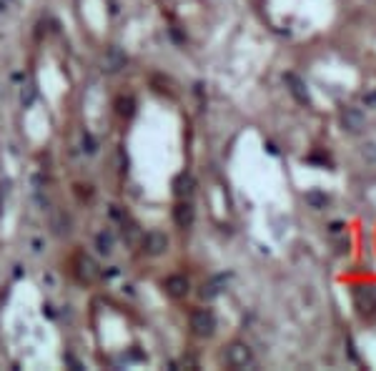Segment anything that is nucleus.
Listing matches in <instances>:
<instances>
[{
  "label": "nucleus",
  "mask_w": 376,
  "mask_h": 371,
  "mask_svg": "<svg viewBox=\"0 0 376 371\" xmlns=\"http://www.w3.org/2000/svg\"><path fill=\"white\" fill-rule=\"evenodd\" d=\"M193 191V178L191 176H181L178 181V196H188Z\"/></svg>",
  "instance_id": "10"
},
{
  "label": "nucleus",
  "mask_w": 376,
  "mask_h": 371,
  "mask_svg": "<svg viewBox=\"0 0 376 371\" xmlns=\"http://www.w3.org/2000/svg\"><path fill=\"white\" fill-rule=\"evenodd\" d=\"M354 301L361 316H374L376 313V291L371 286H359L354 291Z\"/></svg>",
  "instance_id": "3"
},
{
  "label": "nucleus",
  "mask_w": 376,
  "mask_h": 371,
  "mask_svg": "<svg viewBox=\"0 0 376 371\" xmlns=\"http://www.w3.org/2000/svg\"><path fill=\"white\" fill-rule=\"evenodd\" d=\"M364 100H366V103H376V93H369V95H366Z\"/></svg>",
  "instance_id": "13"
},
{
  "label": "nucleus",
  "mask_w": 376,
  "mask_h": 371,
  "mask_svg": "<svg viewBox=\"0 0 376 371\" xmlns=\"http://www.w3.org/2000/svg\"><path fill=\"white\" fill-rule=\"evenodd\" d=\"M224 361L226 366H231V369H246V366L253 364V354H251V349L246 344L236 341V344H231L224 351Z\"/></svg>",
  "instance_id": "1"
},
{
  "label": "nucleus",
  "mask_w": 376,
  "mask_h": 371,
  "mask_svg": "<svg viewBox=\"0 0 376 371\" xmlns=\"http://www.w3.org/2000/svg\"><path fill=\"white\" fill-rule=\"evenodd\" d=\"M341 123H344L346 131H351V133H361L364 126H366V118H364V113H361L359 108H344V113H341Z\"/></svg>",
  "instance_id": "4"
},
{
  "label": "nucleus",
  "mask_w": 376,
  "mask_h": 371,
  "mask_svg": "<svg viewBox=\"0 0 376 371\" xmlns=\"http://www.w3.org/2000/svg\"><path fill=\"white\" fill-rule=\"evenodd\" d=\"M286 85L291 88V93L299 98L301 103H308V95H306V88H303V83H301V78L299 75H294V73H289L286 75Z\"/></svg>",
  "instance_id": "8"
},
{
  "label": "nucleus",
  "mask_w": 376,
  "mask_h": 371,
  "mask_svg": "<svg viewBox=\"0 0 376 371\" xmlns=\"http://www.w3.org/2000/svg\"><path fill=\"white\" fill-rule=\"evenodd\" d=\"M191 329H193V334H198V336H211V334L216 331V316H213V311L198 308V311L191 316Z\"/></svg>",
  "instance_id": "2"
},
{
  "label": "nucleus",
  "mask_w": 376,
  "mask_h": 371,
  "mask_svg": "<svg viewBox=\"0 0 376 371\" xmlns=\"http://www.w3.org/2000/svg\"><path fill=\"white\" fill-rule=\"evenodd\" d=\"M306 201H308V203H313L316 208L326 206V196H321V193H308V196H306Z\"/></svg>",
  "instance_id": "12"
},
{
  "label": "nucleus",
  "mask_w": 376,
  "mask_h": 371,
  "mask_svg": "<svg viewBox=\"0 0 376 371\" xmlns=\"http://www.w3.org/2000/svg\"><path fill=\"white\" fill-rule=\"evenodd\" d=\"M224 286H226V276H216L213 281L203 284V291H201V296H203V298H213V296H219Z\"/></svg>",
  "instance_id": "9"
},
{
  "label": "nucleus",
  "mask_w": 376,
  "mask_h": 371,
  "mask_svg": "<svg viewBox=\"0 0 376 371\" xmlns=\"http://www.w3.org/2000/svg\"><path fill=\"white\" fill-rule=\"evenodd\" d=\"M361 153H364V158H366V161H371V163H376V143H374V141H369V143H364V148H361Z\"/></svg>",
  "instance_id": "11"
},
{
  "label": "nucleus",
  "mask_w": 376,
  "mask_h": 371,
  "mask_svg": "<svg viewBox=\"0 0 376 371\" xmlns=\"http://www.w3.org/2000/svg\"><path fill=\"white\" fill-rule=\"evenodd\" d=\"M166 246H168V238H166L163 233L153 231V233L146 236V248H148V253H160Z\"/></svg>",
  "instance_id": "7"
},
{
  "label": "nucleus",
  "mask_w": 376,
  "mask_h": 371,
  "mask_svg": "<svg viewBox=\"0 0 376 371\" xmlns=\"http://www.w3.org/2000/svg\"><path fill=\"white\" fill-rule=\"evenodd\" d=\"M166 291L173 298L186 296V294H188V279H186V276H171V279L166 281Z\"/></svg>",
  "instance_id": "5"
},
{
  "label": "nucleus",
  "mask_w": 376,
  "mask_h": 371,
  "mask_svg": "<svg viewBox=\"0 0 376 371\" xmlns=\"http://www.w3.org/2000/svg\"><path fill=\"white\" fill-rule=\"evenodd\" d=\"M176 223L181 228H188L193 223V206L191 203H178L176 206Z\"/></svg>",
  "instance_id": "6"
}]
</instances>
